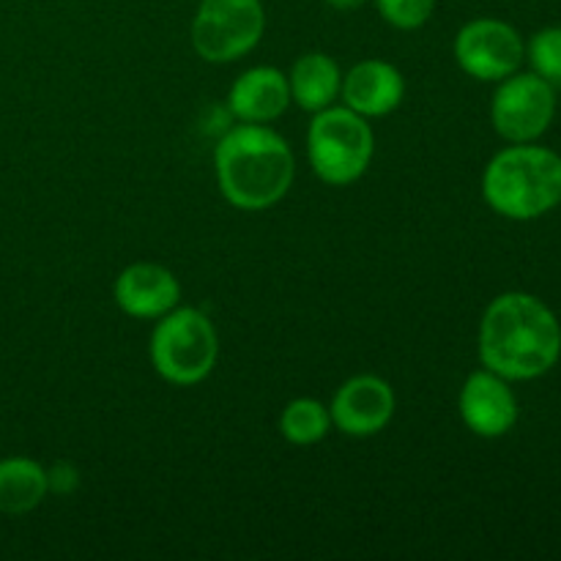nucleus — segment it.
<instances>
[{
  "instance_id": "obj_6",
  "label": "nucleus",
  "mask_w": 561,
  "mask_h": 561,
  "mask_svg": "<svg viewBox=\"0 0 561 561\" xmlns=\"http://www.w3.org/2000/svg\"><path fill=\"white\" fill-rule=\"evenodd\" d=\"M263 27L261 0H203L192 20V47L208 64H230L257 47Z\"/></svg>"
},
{
  "instance_id": "obj_16",
  "label": "nucleus",
  "mask_w": 561,
  "mask_h": 561,
  "mask_svg": "<svg viewBox=\"0 0 561 561\" xmlns=\"http://www.w3.org/2000/svg\"><path fill=\"white\" fill-rule=\"evenodd\" d=\"M332 431V414L329 405L316 398H296L279 414V433L285 442L296 447H310V444L323 442Z\"/></svg>"
},
{
  "instance_id": "obj_5",
  "label": "nucleus",
  "mask_w": 561,
  "mask_h": 561,
  "mask_svg": "<svg viewBox=\"0 0 561 561\" xmlns=\"http://www.w3.org/2000/svg\"><path fill=\"white\" fill-rule=\"evenodd\" d=\"M217 356V329L197 307H175L157 321L151 334V362L173 387H195L206 381Z\"/></svg>"
},
{
  "instance_id": "obj_2",
  "label": "nucleus",
  "mask_w": 561,
  "mask_h": 561,
  "mask_svg": "<svg viewBox=\"0 0 561 561\" xmlns=\"http://www.w3.org/2000/svg\"><path fill=\"white\" fill-rule=\"evenodd\" d=\"M214 173L230 206L266 211L294 186L296 159L288 140L266 124H241L217 142Z\"/></svg>"
},
{
  "instance_id": "obj_14",
  "label": "nucleus",
  "mask_w": 561,
  "mask_h": 561,
  "mask_svg": "<svg viewBox=\"0 0 561 561\" xmlns=\"http://www.w3.org/2000/svg\"><path fill=\"white\" fill-rule=\"evenodd\" d=\"M290 102L299 104L307 113L332 107L340 99L343 88V71L337 60L327 53H307L294 64L288 75Z\"/></svg>"
},
{
  "instance_id": "obj_15",
  "label": "nucleus",
  "mask_w": 561,
  "mask_h": 561,
  "mask_svg": "<svg viewBox=\"0 0 561 561\" xmlns=\"http://www.w3.org/2000/svg\"><path fill=\"white\" fill-rule=\"evenodd\" d=\"M47 469L31 458L0 460V515L33 513L47 499Z\"/></svg>"
},
{
  "instance_id": "obj_12",
  "label": "nucleus",
  "mask_w": 561,
  "mask_h": 561,
  "mask_svg": "<svg viewBox=\"0 0 561 561\" xmlns=\"http://www.w3.org/2000/svg\"><path fill=\"white\" fill-rule=\"evenodd\" d=\"M403 96V75L392 64L378 58H367L351 66L348 75L343 77V88H340V99L345 102V107L365 115V118L389 115L400 107Z\"/></svg>"
},
{
  "instance_id": "obj_3",
  "label": "nucleus",
  "mask_w": 561,
  "mask_h": 561,
  "mask_svg": "<svg viewBox=\"0 0 561 561\" xmlns=\"http://www.w3.org/2000/svg\"><path fill=\"white\" fill-rule=\"evenodd\" d=\"M488 206L507 219H537L561 203V157L540 146L504 148L488 162L482 175Z\"/></svg>"
},
{
  "instance_id": "obj_4",
  "label": "nucleus",
  "mask_w": 561,
  "mask_h": 561,
  "mask_svg": "<svg viewBox=\"0 0 561 561\" xmlns=\"http://www.w3.org/2000/svg\"><path fill=\"white\" fill-rule=\"evenodd\" d=\"M376 153V137L365 115L343 107H327L312 113L307 129V159L323 184L345 186L367 173Z\"/></svg>"
},
{
  "instance_id": "obj_20",
  "label": "nucleus",
  "mask_w": 561,
  "mask_h": 561,
  "mask_svg": "<svg viewBox=\"0 0 561 561\" xmlns=\"http://www.w3.org/2000/svg\"><path fill=\"white\" fill-rule=\"evenodd\" d=\"M334 11H356L367 3V0H327Z\"/></svg>"
},
{
  "instance_id": "obj_18",
  "label": "nucleus",
  "mask_w": 561,
  "mask_h": 561,
  "mask_svg": "<svg viewBox=\"0 0 561 561\" xmlns=\"http://www.w3.org/2000/svg\"><path fill=\"white\" fill-rule=\"evenodd\" d=\"M376 9L398 31H416L433 16L436 0H376Z\"/></svg>"
},
{
  "instance_id": "obj_9",
  "label": "nucleus",
  "mask_w": 561,
  "mask_h": 561,
  "mask_svg": "<svg viewBox=\"0 0 561 561\" xmlns=\"http://www.w3.org/2000/svg\"><path fill=\"white\" fill-rule=\"evenodd\" d=\"M394 389L378 376H354L334 392L329 414L345 436L367 438L381 433L394 416Z\"/></svg>"
},
{
  "instance_id": "obj_1",
  "label": "nucleus",
  "mask_w": 561,
  "mask_h": 561,
  "mask_svg": "<svg viewBox=\"0 0 561 561\" xmlns=\"http://www.w3.org/2000/svg\"><path fill=\"white\" fill-rule=\"evenodd\" d=\"M557 316L537 296L502 294L488 305L480 323V359L507 381H529L559 362Z\"/></svg>"
},
{
  "instance_id": "obj_19",
  "label": "nucleus",
  "mask_w": 561,
  "mask_h": 561,
  "mask_svg": "<svg viewBox=\"0 0 561 561\" xmlns=\"http://www.w3.org/2000/svg\"><path fill=\"white\" fill-rule=\"evenodd\" d=\"M47 485L49 491L58 493V496H69L77 485H80V474L71 463H55L53 469L47 471Z\"/></svg>"
},
{
  "instance_id": "obj_7",
  "label": "nucleus",
  "mask_w": 561,
  "mask_h": 561,
  "mask_svg": "<svg viewBox=\"0 0 561 561\" xmlns=\"http://www.w3.org/2000/svg\"><path fill=\"white\" fill-rule=\"evenodd\" d=\"M557 113L553 85L540 75H510L493 93V129L510 142H535L546 135Z\"/></svg>"
},
{
  "instance_id": "obj_10",
  "label": "nucleus",
  "mask_w": 561,
  "mask_h": 561,
  "mask_svg": "<svg viewBox=\"0 0 561 561\" xmlns=\"http://www.w3.org/2000/svg\"><path fill=\"white\" fill-rule=\"evenodd\" d=\"M458 405L466 427L480 438L507 436L518 422V400L507 378L496 376L488 367L466 378Z\"/></svg>"
},
{
  "instance_id": "obj_8",
  "label": "nucleus",
  "mask_w": 561,
  "mask_h": 561,
  "mask_svg": "<svg viewBox=\"0 0 561 561\" xmlns=\"http://www.w3.org/2000/svg\"><path fill=\"white\" fill-rule=\"evenodd\" d=\"M524 38L510 22L471 20L455 36V60L469 77L482 82H499L515 75L524 60Z\"/></svg>"
},
{
  "instance_id": "obj_13",
  "label": "nucleus",
  "mask_w": 561,
  "mask_h": 561,
  "mask_svg": "<svg viewBox=\"0 0 561 561\" xmlns=\"http://www.w3.org/2000/svg\"><path fill=\"white\" fill-rule=\"evenodd\" d=\"M288 77L274 66H255L230 85L228 107L241 124H272L288 110Z\"/></svg>"
},
{
  "instance_id": "obj_11",
  "label": "nucleus",
  "mask_w": 561,
  "mask_h": 561,
  "mask_svg": "<svg viewBox=\"0 0 561 561\" xmlns=\"http://www.w3.org/2000/svg\"><path fill=\"white\" fill-rule=\"evenodd\" d=\"M115 305L140 321H159L181 301V283L159 263H131L115 279Z\"/></svg>"
},
{
  "instance_id": "obj_17",
  "label": "nucleus",
  "mask_w": 561,
  "mask_h": 561,
  "mask_svg": "<svg viewBox=\"0 0 561 561\" xmlns=\"http://www.w3.org/2000/svg\"><path fill=\"white\" fill-rule=\"evenodd\" d=\"M529 60L542 80L561 82V27H542L529 42Z\"/></svg>"
}]
</instances>
